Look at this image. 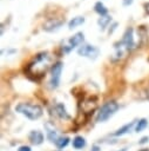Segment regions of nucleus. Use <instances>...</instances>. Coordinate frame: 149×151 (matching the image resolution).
<instances>
[{
	"mask_svg": "<svg viewBox=\"0 0 149 151\" xmlns=\"http://www.w3.org/2000/svg\"><path fill=\"white\" fill-rule=\"evenodd\" d=\"M63 70V63L56 61L50 68V78H49V87L57 88L61 81V74Z\"/></svg>",
	"mask_w": 149,
	"mask_h": 151,
	"instance_id": "5",
	"label": "nucleus"
},
{
	"mask_svg": "<svg viewBox=\"0 0 149 151\" xmlns=\"http://www.w3.org/2000/svg\"><path fill=\"white\" fill-rule=\"evenodd\" d=\"M144 9H145L147 14L149 15V2H145V4H144Z\"/></svg>",
	"mask_w": 149,
	"mask_h": 151,
	"instance_id": "24",
	"label": "nucleus"
},
{
	"mask_svg": "<svg viewBox=\"0 0 149 151\" xmlns=\"http://www.w3.org/2000/svg\"><path fill=\"white\" fill-rule=\"evenodd\" d=\"M94 11H95V13H97L100 17H104V15L108 14V8H107L101 1L95 2V5H94Z\"/></svg>",
	"mask_w": 149,
	"mask_h": 151,
	"instance_id": "16",
	"label": "nucleus"
},
{
	"mask_svg": "<svg viewBox=\"0 0 149 151\" xmlns=\"http://www.w3.org/2000/svg\"><path fill=\"white\" fill-rule=\"evenodd\" d=\"M84 21H86V19H84V17H82V15L74 17L73 19L69 20V22H68V28H69V29L76 28V27L81 26L82 24H84Z\"/></svg>",
	"mask_w": 149,
	"mask_h": 151,
	"instance_id": "13",
	"label": "nucleus"
},
{
	"mask_svg": "<svg viewBox=\"0 0 149 151\" xmlns=\"http://www.w3.org/2000/svg\"><path fill=\"white\" fill-rule=\"evenodd\" d=\"M45 129H46V134H47L48 140L52 142V143H55L56 139H57L60 136L57 134V131H56V129L54 127V125L50 124V123H46V124H45Z\"/></svg>",
	"mask_w": 149,
	"mask_h": 151,
	"instance_id": "10",
	"label": "nucleus"
},
{
	"mask_svg": "<svg viewBox=\"0 0 149 151\" xmlns=\"http://www.w3.org/2000/svg\"><path fill=\"white\" fill-rule=\"evenodd\" d=\"M15 111L20 114H22L23 117H26L29 120H36L39 119L42 113L43 110L40 105L38 104H32V103H19L15 106Z\"/></svg>",
	"mask_w": 149,
	"mask_h": 151,
	"instance_id": "1",
	"label": "nucleus"
},
{
	"mask_svg": "<svg viewBox=\"0 0 149 151\" xmlns=\"http://www.w3.org/2000/svg\"><path fill=\"white\" fill-rule=\"evenodd\" d=\"M110 22H111V17L108 15V14L104 15V17H100L99 20H97V25H99V27H100L101 31H104Z\"/></svg>",
	"mask_w": 149,
	"mask_h": 151,
	"instance_id": "15",
	"label": "nucleus"
},
{
	"mask_svg": "<svg viewBox=\"0 0 149 151\" xmlns=\"http://www.w3.org/2000/svg\"><path fill=\"white\" fill-rule=\"evenodd\" d=\"M117 25H118V24H117L116 21H115V22H113V24L110 25V27H109V31H108V32H109V34H111V33H113V32H114V31L116 29Z\"/></svg>",
	"mask_w": 149,
	"mask_h": 151,
	"instance_id": "20",
	"label": "nucleus"
},
{
	"mask_svg": "<svg viewBox=\"0 0 149 151\" xmlns=\"http://www.w3.org/2000/svg\"><path fill=\"white\" fill-rule=\"evenodd\" d=\"M148 126V120L145 119V118H141V119H138L137 122H136V125H135V129H134V131L135 132H142L145 127Z\"/></svg>",
	"mask_w": 149,
	"mask_h": 151,
	"instance_id": "18",
	"label": "nucleus"
},
{
	"mask_svg": "<svg viewBox=\"0 0 149 151\" xmlns=\"http://www.w3.org/2000/svg\"><path fill=\"white\" fill-rule=\"evenodd\" d=\"M120 109V105L115 101V100H109L107 103H104L97 111L95 120L96 123H104L108 119H110Z\"/></svg>",
	"mask_w": 149,
	"mask_h": 151,
	"instance_id": "3",
	"label": "nucleus"
},
{
	"mask_svg": "<svg viewBox=\"0 0 149 151\" xmlns=\"http://www.w3.org/2000/svg\"><path fill=\"white\" fill-rule=\"evenodd\" d=\"M86 139L82 137V136H76V137H74V139L72 140V145H73V147L74 149H76V150H81V149H83L84 146H86Z\"/></svg>",
	"mask_w": 149,
	"mask_h": 151,
	"instance_id": "14",
	"label": "nucleus"
},
{
	"mask_svg": "<svg viewBox=\"0 0 149 151\" xmlns=\"http://www.w3.org/2000/svg\"><path fill=\"white\" fill-rule=\"evenodd\" d=\"M28 138H29V140H31L32 144H34V145H40V144L43 143L45 136H43V133H42L41 131H39V130H32V131L29 132V134H28Z\"/></svg>",
	"mask_w": 149,
	"mask_h": 151,
	"instance_id": "9",
	"label": "nucleus"
},
{
	"mask_svg": "<svg viewBox=\"0 0 149 151\" xmlns=\"http://www.w3.org/2000/svg\"><path fill=\"white\" fill-rule=\"evenodd\" d=\"M136 122H137V120H133V122H130L129 124H126V125H123L122 127L117 129V130H116V131L113 133V136H115V137H118V136H123V134L128 133L129 131H131L133 129H135Z\"/></svg>",
	"mask_w": 149,
	"mask_h": 151,
	"instance_id": "11",
	"label": "nucleus"
},
{
	"mask_svg": "<svg viewBox=\"0 0 149 151\" xmlns=\"http://www.w3.org/2000/svg\"><path fill=\"white\" fill-rule=\"evenodd\" d=\"M69 140H70L69 137H67V136H60L54 144L56 145L57 149H63V147H66L69 144Z\"/></svg>",
	"mask_w": 149,
	"mask_h": 151,
	"instance_id": "17",
	"label": "nucleus"
},
{
	"mask_svg": "<svg viewBox=\"0 0 149 151\" xmlns=\"http://www.w3.org/2000/svg\"><path fill=\"white\" fill-rule=\"evenodd\" d=\"M16 52V50L15 48H11V50H2L1 51V54L4 55L5 53H7V54H13V53H15Z\"/></svg>",
	"mask_w": 149,
	"mask_h": 151,
	"instance_id": "21",
	"label": "nucleus"
},
{
	"mask_svg": "<svg viewBox=\"0 0 149 151\" xmlns=\"http://www.w3.org/2000/svg\"><path fill=\"white\" fill-rule=\"evenodd\" d=\"M77 54L80 57L83 58H88L90 60H95L99 54H100V50L99 47L94 46V45H89V44H82L79 48H77Z\"/></svg>",
	"mask_w": 149,
	"mask_h": 151,
	"instance_id": "6",
	"label": "nucleus"
},
{
	"mask_svg": "<svg viewBox=\"0 0 149 151\" xmlns=\"http://www.w3.org/2000/svg\"><path fill=\"white\" fill-rule=\"evenodd\" d=\"M101 149H100V146H97V145H94L93 147H92V151H100Z\"/></svg>",
	"mask_w": 149,
	"mask_h": 151,
	"instance_id": "25",
	"label": "nucleus"
},
{
	"mask_svg": "<svg viewBox=\"0 0 149 151\" xmlns=\"http://www.w3.org/2000/svg\"><path fill=\"white\" fill-rule=\"evenodd\" d=\"M83 41H84V34H83L82 32L75 33L73 37L68 38V39L65 41V44L62 45V51H63V53L68 54V53H70L74 48H76V47L79 48V47L83 44Z\"/></svg>",
	"mask_w": 149,
	"mask_h": 151,
	"instance_id": "4",
	"label": "nucleus"
},
{
	"mask_svg": "<svg viewBox=\"0 0 149 151\" xmlns=\"http://www.w3.org/2000/svg\"><path fill=\"white\" fill-rule=\"evenodd\" d=\"M18 151H32V149L28 145H21L18 147Z\"/></svg>",
	"mask_w": 149,
	"mask_h": 151,
	"instance_id": "19",
	"label": "nucleus"
},
{
	"mask_svg": "<svg viewBox=\"0 0 149 151\" xmlns=\"http://www.w3.org/2000/svg\"><path fill=\"white\" fill-rule=\"evenodd\" d=\"M54 111H55V114L59 118H61V119H70V116L67 112V110H66V107H65V105L62 103H57L55 105V107H54Z\"/></svg>",
	"mask_w": 149,
	"mask_h": 151,
	"instance_id": "12",
	"label": "nucleus"
},
{
	"mask_svg": "<svg viewBox=\"0 0 149 151\" xmlns=\"http://www.w3.org/2000/svg\"><path fill=\"white\" fill-rule=\"evenodd\" d=\"M121 42L122 45L126 47L127 51H131L136 47V42H135V39H134V28L133 27H128L123 35H122V39H121Z\"/></svg>",
	"mask_w": 149,
	"mask_h": 151,
	"instance_id": "7",
	"label": "nucleus"
},
{
	"mask_svg": "<svg viewBox=\"0 0 149 151\" xmlns=\"http://www.w3.org/2000/svg\"><path fill=\"white\" fill-rule=\"evenodd\" d=\"M65 24V20L62 19H49L43 24V29L46 32H56L60 29V27Z\"/></svg>",
	"mask_w": 149,
	"mask_h": 151,
	"instance_id": "8",
	"label": "nucleus"
},
{
	"mask_svg": "<svg viewBox=\"0 0 149 151\" xmlns=\"http://www.w3.org/2000/svg\"><path fill=\"white\" fill-rule=\"evenodd\" d=\"M148 140H149V137L145 136V137H142L138 143H140V144H145V143H148Z\"/></svg>",
	"mask_w": 149,
	"mask_h": 151,
	"instance_id": "23",
	"label": "nucleus"
},
{
	"mask_svg": "<svg viewBox=\"0 0 149 151\" xmlns=\"http://www.w3.org/2000/svg\"><path fill=\"white\" fill-rule=\"evenodd\" d=\"M133 2H134V0H122V5H123L124 7H128V6H130Z\"/></svg>",
	"mask_w": 149,
	"mask_h": 151,
	"instance_id": "22",
	"label": "nucleus"
},
{
	"mask_svg": "<svg viewBox=\"0 0 149 151\" xmlns=\"http://www.w3.org/2000/svg\"><path fill=\"white\" fill-rule=\"evenodd\" d=\"M49 60H50V57L47 52H41V53L36 54L34 60L28 65V72L34 76H36V74L41 76L47 70Z\"/></svg>",
	"mask_w": 149,
	"mask_h": 151,
	"instance_id": "2",
	"label": "nucleus"
}]
</instances>
